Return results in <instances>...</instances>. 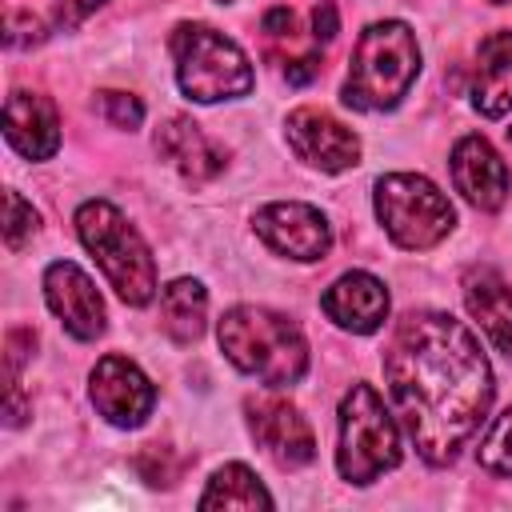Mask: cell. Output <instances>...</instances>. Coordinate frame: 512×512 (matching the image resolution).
Segmentation results:
<instances>
[{
  "label": "cell",
  "instance_id": "obj_1",
  "mask_svg": "<svg viewBox=\"0 0 512 512\" xmlns=\"http://www.w3.org/2000/svg\"><path fill=\"white\" fill-rule=\"evenodd\" d=\"M384 380L412 448L444 468L492 408V368L480 340L448 312H408L384 352Z\"/></svg>",
  "mask_w": 512,
  "mask_h": 512
},
{
  "label": "cell",
  "instance_id": "obj_2",
  "mask_svg": "<svg viewBox=\"0 0 512 512\" xmlns=\"http://www.w3.org/2000/svg\"><path fill=\"white\" fill-rule=\"evenodd\" d=\"M220 352L268 388H288L308 372V340L300 324L264 304H236L216 324Z\"/></svg>",
  "mask_w": 512,
  "mask_h": 512
},
{
  "label": "cell",
  "instance_id": "obj_3",
  "mask_svg": "<svg viewBox=\"0 0 512 512\" xmlns=\"http://www.w3.org/2000/svg\"><path fill=\"white\" fill-rule=\"evenodd\" d=\"M420 72V44L404 20H376L360 32L344 80V104L356 112L396 108Z\"/></svg>",
  "mask_w": 512,
  "mask_h": 512
},
{
  "label": "cell",
  "instance_id": "obj_4",
  "mask_svg": "<svg viewBox=\"0 0 512 512\" xmlns=\"http://www.w3.org/2000/svg\"><path fill=\"white\" fill-rule=\"evenodd\" d=\"M76 236L100 264L104 280L132 308L152 304L156 296V260L144 236L124 220V212L108 200H84L76 208Z\"/></svg>",
  "mask_w": 512,
  "mask_h": 512
},
{
  "label": "cell",
  "instance_id": "obj_5",
  "mask_svg": "<svg viewBox=\"0 0 512 512\" xmlns=\"http://www.w3.org/2000/svg\"><path fill=\"white\" fill-rule=\"evenodd\" d=\"M172 56H176V84L196 104L240 100L256 84L244 48L224 32H216L212 24H176Z\"/></svg>",
  "mask_w": 512,
  "mask_h": 512
},
{
  "label": "cell",
  "instance_id": "obj_6",
  "mask_svg": "<svg viewBox=\"0 0 512 512\" xmlns=\"http://www.w3.org/2000/svg\"><path fill=\"white\" fill-rule=\"evenodd\" d=\"M404 456L400 424L384 408L372 384H352L340 400V448L336 468L348 484H372L376 476L392 472Z\"/></svg>",
  "mask_w": 512,
  "mask_h": 512
},
{
  "label": "cell",
  "instance_id": "obj_7",
  "mask_svg": "<svg viewBox=\"0 0 512 512\" xmlns=\"http://www.w3.org/2000/svg\"><path fill=\"white\" fill-rule=\"evenodd\" d=\"M372 204H376V220L384 224L388 240L408 252L436 248L456 228V212H452L448 196L428 176H416V172L380 176Z\"/></svg>",
  "mask_w": 512,
  "mask_h": 512
},
{
  "label": "cell",
  "instance_id": "obj_8",
  "mask_svg": "<svg viewBox=\"0 0 512 512\" xmlns=\"http://www.w3.org/2000/svg\"><path fill=\"white\" fill-rule=\"evenodd\" d=\"M244 416H248V432L252 440L264 448V456L276 468H304L316 460V436L312 424L300 416V408L276 392H260L244 400Z\"/></svg>",
  "mask_w": 512,
  "mask_h": 512
},
{
  "label": "cell",
  "instance_id": "obj_9",
  "mask_svg": "<svg viewBox=\"0 0 512 512\" xmlns=\"http://www.w3.org/2000/svg\"><path fill=\"white\" fill-rule=\"evenodd\" d=\"M256 236L276 252V256H288V260H300V264H312V260H324L328 248H332V224L320 208L312 204H300V200H276V204H264L252 220Z\"/></svg>",
  "mask_w": 512,
  "mask_h": 512
},
{
  "label": "cell",
  "instance_id": "obj_10",
  "mask_svg": "<svg viewBox=\"0 0 512 512\" xmlns=\"http://www.w3.org/2000/svg\"><path fill=\"white\" fill-rule=\"evenodd\" d=\"M88 396L112 428H140L156 408L152 380L128 356H116V352L96 360V368L88 376Z\"/></svg>",
  "mask_w": 512,
  "mask_h": 512
},
{
  "label": "cell",
  "instance_id": "obj_11",
  "mask_svg": "<svg viewBox=\"0 0 512 512\" xmlns=\"http://www.w3.org/2000/svg\"><path fill=\"white\" fill-rule=\"evenodd\" d=\"M44 300L52 308V316L64 324L68 336L76 340H96L108 328V312H104V296L96 292L92 276L72 264V260H52L44 268Z\"/></svg>",
  "mask_w": 512,
  "mask_h": 512
},
{
  "label": "cell",
  "instance_id": "obj_12",
  "mask_svg": "<svg viewBox=\"0 0 512 512\" xmlns=\"http://www.w3.org/2000/svg\"><path fill=\"white\" fill-rule=\"evenodd\" d=\"M284 136H288L292 152L304 164L320 168V172H344V168H352L360 160V136L348 124H340L332 112H324V108L288 112Z\"/></svg>",
  "mask_w": 512,
  "mask_h": 512
},
{
  "label": "cell",
  "instance_id": "obj_13",
  "mask_svg": "<svg viewBox=\"0 0 512 512\" xmlns=\"http://www.w3.org/2000/svg\"><path fill=\"white\" fill-rule=\"evenodd\" d=\"M448 168H452L456 192H460L472 208L496 212V208L508 200V184H512L508 164L500 160V152H496L484 136H460L456 148H452Z\"/></svg>",
  "mask_w": 512,
  "mask_h": 512
},
{
  "label": "cell",
  "instance_id": "obj_14",
  "mask_svg": "<svg viewBox=\"0 0 512 512\" xmlns=\"http://www.w3.org/2000/svg\"><path fill=\"white\" fill-rule=\"evenodd\" d=\"M388 288L384 280H376L372 272H344L328 284V292L320 296V308L324 316L344 328V332H356V336H368L376 328H384L388 320Z\"/></svg>",
  "mask_w": 512,
  "mask_h": 512
},
{
  "label": "cell",
  "instance_id": "obj_15",
  "mask_svg": "<svg viewBox=\"0 0 512 512\" xmlns=\"http://www.w3.org/2000/svg\"><path fill=\"white\" fill-rule=\"evenodd\" d=\"M4 140L24 160H48L60 148V116L56 104L40 92H8L4 100Z\"/></svg>",
  "mask_w": 512,
  "mask_h": 512
},
{
  "label": "cell",
  "instance_id": "obj_16",
  "mask_svg": "<svg viewBox=\"0 0 512 512\" xmlns=\"http://www.w3.org/2000/svg\"><path fill=\"white\" fill-rule=\"evenodd\" d=\"M464 308L476 320V328L488 336V344L512 360V288H508V280L488 264L468 268L464 272Z\"/></svg>",
  "mask_w": 512,
  "mask_h": 512
},
{
  "label": "cell",
  "instance_id": "obj_17",
  "mask_svg": "<svg viewBox=\"0 0 512 512\" xmlns=\"http://www.w3.org/2000/svg\"><path fill=\"white\" fill-rule=\"evenodd\" d=\"M156 152L192 184L224 172V148L204 136V128L188 116H168L156 128Z\"/></svg>",
  "mask_w": 512,
  "mask_h": 512
},
{
  "label": "cell",
  "instance_id": "obj_18",
  "mask_svg": "<svg viewBox=\"0 0 512 512\" xmlns=\"http://www.w3.org/2000/svg\"><path fill=\"white\" fill-rule=\"evenodd\" d=\"M472 108L488 120L512 112V32H492L480 40L472 72Z\"/></svg>",
  "mask_w": 512,
  "mask_h": 512
},
{
  "label": "cell",
  "instance_id": "obj_19",
  "mask_svg": "<svg viewBox=\"0 0 512 512\" xmlns=\"http://www.w3.org/2000/svg\"><path fill=\"white\" fill-rule=\"evenodd\" d=\"M204 320H208V292H204L200 280L180 276V280H172V284L160 292V324H164V332H168L176 344L200 340Z\"/></svg>",
  "mask_w": 512,
  "mask_h": 512
},
{
  "label": "cell",
  "instance_id": "obj_20",
  "mask_svg": "<svg viewBox=\"0 0 512 512\" xmlns=\"http://www.w3.org/2000/svg\"><path fill=\"white\" fill-rule=\"evenodd\" d=\"M200 508L204 512L208 508H272V496L248 464H224L212 472V480L200 496Z\"/></svg>",
  "mask_w": 512,
  "mask_h": 512
},
{
  "label": "cell",
  "instance_id": "obj_21",
  "mask_svg": "<svg viewBox=\"0 0 512 512\" xmlns=\"http://www.w3.org/2000/svg\"><path fill=\"white\" fill-rule=\"evenodd\" d=\"M476 460L492 476H512V404L492 420L488 436L476 448Z\"/></svg>",
  "mask_w": 512,
  "mask_h": 512
},
{
  "label": "cell",
  "instance_id": "obj_22",
  "mask_svg": "<svg viewBox=\"0 0 512 512\" xmlns=\"http://www.w3.org/2000/svg\"><path fill=\"white\" fill-rule=\"evenodd\" d=\"M4 244L16 252V248H24V240L40 228V216H36V208L16 192V188H8V196H4Z\"/></svg>",
  "mask_w": 512,
  "mask_h": 512
},
{
  "label": "cell",
  "instance_id": "obj_23",
  "mask_svg": "<svg viewBox=\"0 0 512 512\" xmlns=\"http://www.w3.org/2000/svg\"><path fill=\"white\" fill-rule=\"evenodd\" d=\"M96 108L112 128H136L144 120V104L132 92H100Z\"/></svg>",
  "mask_w": 512,
  "mask_h": 512
},
{
  "label": "cell",
  "instance_id": "obj_24",
  "mask_svg": "<svg viewBox=\"0 0 512 512\" xmlns=\"http://www.w3.org/2000/svg\"><path fill=\"white\" fill-rule=\"evenodd\" d=\"M12 48H20V44H40L44 40V24L36 20V16H28V24L20 28V12H8V36H4Z\"/></svg>",
  "mask_w": 512,
  "mask_h": 512
},
{
  "label": "cell",
  "instance_id": "obj_25",
  "mask_svg": "<svg viewBox=\"0 0 512 512\" xmlns=\"http://www.w3.org/2000/svg\"><path fill=\"white\" fill-rule=\"evenodd\" d=\"M100 4H104V0H56V20H60L64 28H76V24H84Z\"/></svg>",
  "mask_w": 512,
  "mask_h": 512
},
{
  "label": "cell",
  "instance_id": "obj_26",
  "mask_svg": "<svg viewBox=\"0 0 512 512\" xmlns=\"http://www.w3.org/2000/svg\"><path fill=\"white\" fill-rule=\"evenodd\" d=\"M492 4H504V0H492Z\"/></svg>",
  "mask_w": 512,
  "mask_h": 512
},
{
  "label": "cell",
  "instance_id": "obj_27",
  "mask_svg": "<svg viewBox=\"0 0 512 512\" xmlns=\"http://www.w3.org/2000/svg\"><path fill=\"white\" fill-rule=\"evenodd\" d=\"M508 136H512V128H508Z\"/></svg>",
  "mask_w": 512,
  "mask_h": 512
},
{
  "label": "cell",
  "instance_id": "obj_28",
  "mask_svg": "<svg viewBox=\"0 0 512 512\" xmlns=\"http://www.w3.org/2000/svg\"><path fill=\"white\" fill-rule=\"evenodd\" d=\"M224 4H228V0H224Z\"/></svg>",
  "mask_w": 512,
  "mask_h": 512
}]
</instances>
